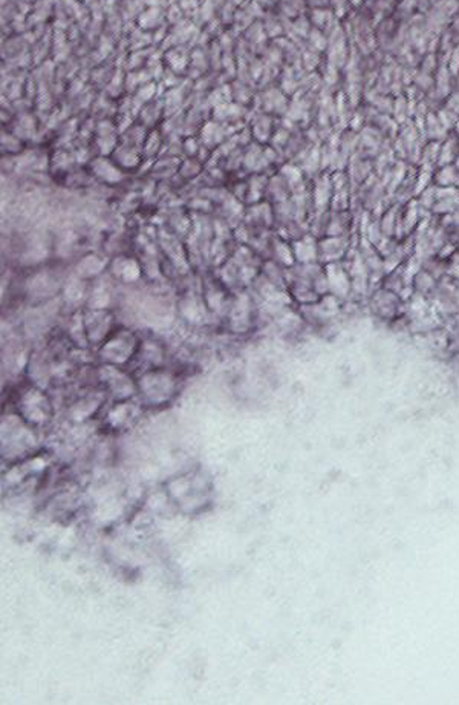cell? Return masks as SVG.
Returning <instances> with one entry per match:
<instances>
[{
  "instance_id": "obj_1",
  "label": "cell",
  "mask_w": 459,
  "mask_h": 705,
  "mask_svg": "<svg viewBox=\"0 0 459 705\" xmlns=\"http://www.w3.org/2000/svg\"><path fill=\"white\" fill-rule=\"evenodd\" d=\"M369 308L375 317L392 322L406 313V301L390 290L378 286L369 295Z\"/></svg>"
},
{
  "instance_id": "obj_2",
  "label": "cell",
  "mask_w": 459,
  "mask_h": 705,
  "mask_svg": "<svg viewBox=\"0 0 459 705\" xmlns=\"http://www.w3.org/2000/svg\"><path fill=\"white\" fill-rule=\"evenodd\" d=\"M459 210V189L458 187H438L435 204L432 209L433 216H446Z\"/></svg>"
},
{
  "instance_id": "obj_5",
  "label": "cell",
  "mask_w": 459,
  "mask_h": 705,
  "mask_svg": "<svg viewBox=\"0 0 459 705\" xmlns=\"http://www.w3.org/2000/svg\"><path fill=\"white\" fill-rule=\"evenodd\" d=\"M433 183L436 187H458L459 186V172L453 166H444L442 169L435 175Z\"/></svg>"
},
{
  "instance_id": "obj_3",
  "label": "cell",
  "mask_w": 459,
  "mask_h": 705,
  "mask_svg": "<svg viewBox=\"0 0 459 705\" xmlns=\"http://www.w3.org/2000/svg\"><path fill=\"white\" fill-rule=\"evenodd\" d=\"M348 249V241L345 236H330L323 238L318 243V259L326 264L339 263L340 258L345 256Z\"/></svg>"
},
{
  "instance_id": "obj_4",
  "label": "cell",
  "mask_w": 459,
  "mask_h": 705,
  "mask_svg": "<svg viewBox=\"0 0 459 705\" xmlns=\"http://www.w3.org/2000/svg\"><path fill=\"white\" fill-rule=\"evenodd\" d=\"M438 284H440V281L429 272H426L424 268H420V270L415 272L412 276L413 295L426 297V299H429V297H433L436 288H438Z\"/></svg>"
}]
</instances>
